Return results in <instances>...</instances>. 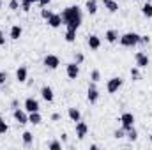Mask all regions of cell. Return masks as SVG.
Segmentation results:
<instances>
[{"instance_id":"5","label":"cell","mask_w":152,"mask_h":150,"mask_svg":"<svg viewBox=\"0 0 152 150\" xmlns=\"http://www.w3.org/2000/svg\"><path fill=\"white\" fill-rule=\"evenodd\" d=\"M122 83H124V79H122L120 76H113L112 79H108V83H106V90H108L110 94H115V92L122 87Z\"/></svg>"},{"instance_id":"22","label":"cell","mask_w":152,"mask_h":150,"mask_svg":"<svg viewBox=\"0 0 152 150\" xmlns=\"http://www.w3.org/2000/svg\"><path fill=\"white\" fill-rule=\"evenodd\" d=\"M142 14H143L145 18H152V4L151 2H145V4H143V7H142Z\"/></svg>"},{"instance_id":"40","label":"cell","mask_w":152,"mask_h":150,"mask_svg":"<svg viewBox=\"0 0 152 150\" xmlns=\"http://www.w3.org/2000/svg\"><path fill=\"white\" fill-rule=\"evenodd\" d=\"M28 2H30V4H37L39 0H28Z\"/></svg>"},{"instance_id":"39","label":"cell","mask_w":152,"mask_h":150,"mask_svg":"<svg viewBox=\"0 0 152 150\" xmlns=\"http://www.w3.org/2000/svg\"><path fill=\"white\" fill-rule=\"evenodd\" d=\"M51 120H53V122L60 120V113H53V115H51Z\"/></svg>"},{"instance_id":"1","label":"cell","mask_w":152,"mask_h":150,"mask_svg":"<svg viewBox=\"0 0 152 150\" xmlns=\"http://www.w3.org/2000/svg\"><path fill=\"white\" fill-rule=\"evenodd\" d=\"M81 20H83V16H81V9L78 5H69L62 12V21L69 30H78L81 25Z\"/></svg>"},{"instance_id":"15","label":"cell","mask_w":152,"mask_h":150,"mask_svg":"<svg viewBox=\"0 0 152 150\" xmlns=\"http://www.w3.org/2000/svg\"><path fill=\"white\" fill-rule=\"evenodd\" d=\"M27 78H28V71H27V67H25V66H20L18 71H16V79H18L20 83H25Z\"/></svg>"},{"instance_id":"6","label":"cell","mask_w":152,"mask_h":150,"mask_svg":"<svg viewBox=\"0 0 152 150\" xmlns=\"http://www.w3.org/2000/svg\"><path fill=\"white\" fill-rule=\"evenodd\" d=\"M134 60H136V67H140V69H145V67L151 64V58H149L147 53H143V51H136Z\"/></svg>"},{"instance_id":"21","label":"cell","mask_w":152,"mask_h":150,"mask_svg":"<svg viewBox=\"0 0 152 150\" xmlns=\"http://www.w3.org/2000/svg\"><path fill=\"white\" fill-rule=\"evenodd\" d=\"M85 7H87V12L88 14H96L97 12V0H87Z\"/></svg>"},{"instance_id":"43","label":"cell","mask_w":152,"mask_h":150,"mask_svg":"<svg viewBox=\"0 0 152 150\" xmlns=\"http://www.w3.org/2000/svg\"><path fill=\"white\" fill-rule=\"evenodd\" d=\"M145 2H152V0H145Z\"/></svg>"},{"instance_id":"26","label":"cell","mask_w":152,"mask_h":150,"mask_svg":"<svg viewBox=\"0 0 152 150\" xmlns=\"http://www.w3.org/2000/svg\"><path fill=\"white\" fill-rule=\"evenodd\" d=\"M20 7H21V11H23V12H28V11H30V7H32V4H30L28 0H21V2H20Z\"/></svg>"},{"instance_id":"11","label":"cell","mask_w":152,"mask_h":150,"mask_svg":"<svg viewBox=\"0 0 152 150\" xmlns=\"http://www.w3.org/2000/svg\"><path fill=\"white\" fill-rule=\"evenodd\" d=\"M75 129H76V138H78V140H83V138L87 136V133H88V125H87L85 122H81V120L76 122Z\"/></svg>"},{"instance_id":"4","label":"cell","mask_w":152,"mask_h":150,"mask_svg":"<svg viewBox=\"0 0 152 150\" xmlns=\"http://www.w3.org/2000/svg\"><path fill=\"white\" fill-rule=\"evenodd\" d=\"M87 101H88L90 104H96V103L99 101V90H97V87H96V81H92V83L88 85V88H87Z\"/></svg>"},{"instance_id":"25","label":"cell","mask_w":152,"mask_h":150,"mask_svg":"<svg viewBox=\"0 0 152 150\" xmlns=\"http://www.w3.org/2000/svg\"><path fill=\"white\" fill-rule=\"evenodd\" d=\"M66 41H67V42H75L76 41V30H69V28H67V32H66Z\"/></svg>"},{"instance_id":"29","label":"cell","mask_w":152,"mask_h":150,"mask_svg":"<svg viewBox=\"0 0 152 150\" xmlns=\"http://www.w3.org/2000/svg\"><path fill=\"white\" fill-rule=\"evenodd\" d=\"M131 78L133 79H140V67H131Z\"/></svg>"},{"instance_id":"9","label":"cell","mask_w":152,"mask_h":150,"mask_svg":"<svg viewBox=\"0 0 152 150\" xmlns=\"http://www.w3.org/2000/svg\"><path fill=\"white\" fill-rule=\"evenodd\" d=\"M66 74H67V78H71V79H76V78L80 76V64L69 62V64L66 66Z\"/></svg>"},{"instance_id":"14","label":"cell","mask_w":152,"mask_h":150,"mask_svg":"<svg viewBox=\"0 0 152 150\" xmlns=\"http://www.w3.org/2000/svg\"><path fill=\"white\" fill-rule=\"evenodd\" d=\"M48 25L51 27V28H58L60 25H64V21H62V14H51V18L48 20Z\"/></svg>"},{"instance_id":"38","label":"cell","mask_w":152,"mask_h":150,"mask_svg":"<svg viewBox=\"0 0 152 150\" xmlns=\"http://www.w3.org/2000/svg\"><path fill=\"white\" fill-rule=\"evenodd\" d=\"M5 44V36H4V32L0 30V46H4Z\"/></svg>"},{"instance_id":"37","label":"cell","mask_w":152,"mask_h":150,"mask_svg":"<svg viewBox=\"0 0 152 150\" xmlns=\"http://www.w3.org/2000/svg\"><path fill=\"white\" fill-rule=\"evenodd\" d=\"M50 2H51V0H39L37 4L41 5V7H48V5H50Z\"/></svg>"},{"instance_id":"23","label":"cell","mask_w":152,"mask_h":150,"mask_svg":"<svg viewBox=\"0 0 152 150\" xmlns=\"http://www.w3.org/2000/svg\"><path fill=\"white\" fill-rule=\"evenodd\" d=\"M126 138L129 140V141H136L138 140V131L133 127V129H129V131H126Z\"/></svg>"},{"instance_id":"19","label":"cell","mask_w":152,"mask_h":150,"mask_svg":"<svg viewBox=\"0 0 152 150\" xmlns=\"http://www.w3.org/2000/svg\"><path fill=\"white\" fill-rule=\"evenodd\" d=\"M67 115H69V118H71L75 124L78 122V120H81V113H80L78 108H69V110H67Z\"/></svg>"},{"instance_id":"20","label":"cell","mask_w":152,"mask_h":150,"mask_svg":"<svg viewBox=\"0 0 152 150\" xmlns=\"http://www.w3.org/2000/svg\"><path fill=\"white\" fill-rule=\"evenodd\" d=\"M41 120H42V117H41V113H39V111L28 113V124H34V125H39V124H41Z\"/></svg>"},{"instance_id":"31","label":"cell","mask_w":152,"mask_h":150,"mask_svg":"<svg viewBox=\"0 0 152 150\" xmlns=\"http://www.w3.org/2000/svg\"><path fill=\"white\" fill-rule=\"evenodd\" d=\"M48 149L50 150H60L62 145H60V141H50V143H48Z\"/></svg>"},{"instance_id":"32","label":"cell","mask_w":152,"mask_h":150,"mask_svg":"<svg viewBox=\"0 0 152 150\" xmlns=\"http://www.w3.org/2000/svg\"><path fill=\"white\" fill-rule=\"evenodd\" d=\"M9 9L11 11H18L20 9V0H11L9 2Z\"/></svg>"},{"instance_id":"7","label":"cell","mask_w":152,"mask_h":150,"mask_svg":"<svg viewBox=\"0 0 152 150\" xmlns=\"http://www.w3.org/2000/svg\"><path fill=\"white\" fill-rule=\"evenodd\" d=\"M42 64H44L46 69H51V71H53V69H57V67L60 66V58H58L57 55H46Z\"/></svg>"},{"instance_id":"30","label":"cell","mask_w":152,"mask_h":150,"mask_svg":"<svg viewBox=\"0 0 152 150\" xmlns=\"http://www.w3.org/2000/svg\"><path fill=\"white\" fill-rule=\"evenodd\" d=\"M90 79H92V81H96V83H97V81H99V79H101V73H99V71H97V69H94V71H92V73H90Z\"/></svg>"},{"instance_id":"18","label":"cell","mask_w":152,"mask_h":150,"mask_svg":"<svg viewBox=\"0 0 152 150\" xmlns=\"http://www.w3.org/2000/svg\"><path fill=\"white\" fill-rule=\"evenodd\" d=\"M103 5H104V9H108L110 12H117V11H118V4H117L115 0H103Z\"/></svg>"},{"instance_id":"2","label":"cell","mask_w":152,"mask_h":150,"mask_svg":"<svg viewBox=\"0 0 152 150\" xmlns=\"http://www.w3.org/2000/svg\"><path fill=\"white\" fill-rule=\"evenodd\" d=\"M118 41H120V46H124V48H133V46L140 44V34H136V32H126L124 36L118 37Z\"/></svg>"},{"instance_id":"24","label":"cell","mask_w":152,"mask_h":150,"mask_svg":"<svg viewBox=\"0 0 152 150\" xmlns=\"http://www.w3.org/2000/svg\"><path fill=\"white\" fill-rule=\"evenodd\" d=\"M21 138H23V143H25L27 147H30L32 141H34V136H32V133H28V131H25V133L21 134Z\"/></svg>"},{"instance_id":"44","label":"cell","mask_w":152,"mask_h":150,"mask_svg":"<svg viewBox=\"0 0 152 150\" xmlns=\"http://www.w3.org/2000/svg\"><path fill=\"white\" fill-rule=\"evenodd\" d=\"M133 2H134V0H133Z\"/></svg>"},{"instance_id":"13","label":"cell","mask_w":152,"mask_h":150,"mask_svg":"<svg viewBox=\"0 0 152 150\" xmlns=\"http://www.w3.org/2000/svg\"><path fill=\"white\" fill-rule=\"evenodd\" d=\"M87 44H88L90 50H99L101 48V39H99V36H96V34H90L87 37Z\"/></svg>"},{"instance_id":"36","label":"cell","mask_w":152,"mask_h":150,"mask_svg":"<svg viewBox=\"0 0 152 150\" xmlns=\"http://www.w3.org/2000/svg\"><path fill=\"white\" fill-rule=\"evenodd\" d=\"M149 42H151L149 36H140V44H149Z\"/></svg>"},{"instance_id":"27","label":"cell","mask_w":152,"mask_h":150,"mask_svg":"<svg viewBox=\"0 0 152 150\" xmlns=\"http://www.w3.org/2000/svg\"><path fill=\"white\" fill-rule=\"evenodd\" d=\"M51 14H53V12H51L50 9H44V7L41 9V18H42V20H46V21H48V20L51 18Z\"/></svg>"},{"instance_id":"8","label":"cell","mask_w":152,"mask_h":150,"mask_svg":"<svg viewBox=\"0 0 152 150\" xmlns=\"http://www.w3.org/2000/svg\"><path fill=\"white\" fill-rule=\"evenodd\" d=\"M12 117H14V120L20 124V125H25V124H28V115L25 110H20V108H14V111H12Z\"/></svg>"},{"instance_id":"28","label":"cell","mask_w":152,"mask_h":150,"mask_svg":"<svg viewBox=\"0 0 152 150\" xmlns=\"http://www.w3.org/2000/svg\"><path fill=\"white\" fill-rule=\"evenodd\" d=\"M7 131H9V125H7V124H5V120L0 117V134H5Z\"/></svg>"},{"instance_id":"35","label":"cell","mask_w":152,"mask_h":150,"mask_svg":"<svg viewBox=\"0 0 152 150\" xmlns=\"http://www.w3.org/2000/svg\"><path fill=\"white\" fill-rule=\"evenodd\" d=\"M7 78H9V74H7L5 71H0V85H4V83L7 81Z\"/></svg>"},{"instance_id":"33","label":"cell","mask_w":152,"mask_h":150,"mask_svg":"<svg viewBox=\"0 0 152 150\" xmlns=\"http://www.w3.org/2000/svg\"><path fill=\"white\" fill-rule=\"evenodd\" d=\"M113 136L117 138V140H120V138H124V136H126V131H124V129H117V131L113 133Z\"/></svg>"},{"instance_id":"16","label":"cell","mask_w":152,"mask_h":150,"mask_svg":"<svg viewBox=\"0 0 152 150\" xmlns=\"http://www.w3.org/2000/svg\"><path fill=\"white\" fill-rule=\"evenodd\" d=\"M118 37H120V36H118V32L113 30V28H110V30H106V32H104V39H106V42H110V44L117 42Z\"/></svg>"},{"instance_id":"41","label":"cell","mask_w":152,"mask_h":150,"mask_svg":"<svg viewBox=\"0 0 152 150\" xmlns=\"http://www.w3.org/2000/svg\"><path fill=\"white\" fill-rule=\"evenodd\" d=\"M151 141H152V133H151Z\"/></svg>"},{"instance_id":"10","label":"cell","mask_w":152,"mask_h":150,"mask_svg":"<svg viewBox=\"0 0 152 150\" xmlns=\"http://www.w3.org/2000/svg\"><path fill=\"white\" fill-rule=\"evenodd\" d=\"M23 106H25V111H27V113L39 111V108H41V106H39V101H37V99H34V97H27Z\"/></svg>"},{"instance_id":"3","label":"cell","mask_w":152,"mask_h":150,"mask_svg":"<svg viewBox=\"0 0 152 150\" xmlns=\"http://www.w3.org/2000/svg\"><path fill=\"white\" fill-rule=\"evenodd\" d=\"M120 124H122V129H124V131L133 129V127H134V115L129 113V111L122 113V115H120Z\"/></svg>"},{"instance_id":"42","label":"cell","mask_w":152,"mask_h":150,"mask_svg":"<svg viewBox=\"0 0 152 150\" xmlns=\"http://www.w3.org/2000/svg\"><path fill=\"white\" fill-rule=\"evenodd\" d=\"M0 7H2V0H0Z\"/></svg>"},{"instance_id":"34","label":"cell","mask_w":152,"mask_h":150,"mask_svg":"<svg viewBox=\"0 0 152 150\" xmlns=\"http://www.w3.org/2000/svg\"><path fill=\"white\" fill-rule=\"evenodd\" d=\"M83 60H85L83 53H80V51H78V53H75V62H76V64H81Z\"/></svg>"},{"instance_id":"17","label":"cell","mask_w":152,"mask_h":150,"mask_svg":"<svg viewBox=\"0 0 152 150\" xmlns=\"http://www.w3.org/2000/svg\"><path fill=\"white\" fill-rule=\"evenodd\" d=\"M21 34H23V28L20 25H12L11 27V32H9V37L12 39V41H18V39L21 37Z\"/></svg>"},{"instance_id":"12","label":"cell","mask_w":152,"mask_h":150,"mask_svg":"<svg viewBox=\"0 0 152 150\" xmlns=\"http://www.w3.org/2000/svg\"><path fill=\"white\" fill-rule=\"evenodd\" d=\"M41 97H42L46 103H53V99H55L53 88H51V87H48V85H44V87L41 88Z\"/></svg>"}]
</instances>
